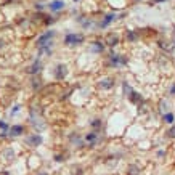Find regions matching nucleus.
Returning a JSON list of instances; mask_svg holds the SVG:
<instances>
[{"label":"nucleus","instance_id":"f257e3e1","mask_svg":"<svg viewBox=\"0 0 175 175\" xmlns=\"http://www.w3.org/2000/svg\"><path fill=\"white\" fill-rule=\"evenodd\" d=\"M82 37L80 36H68L66 37V44H77V42H80Z\"/></svg>","mask_w":175,"mask_h":175},{"label":"nucleus","instance_id":"f03ea898","mask_svg":"<svg viewBox=\"0 0 175 175\" xmlns=\"http://www.w3.org/2000/svg\"><path fill=\"white\" fill-rule=\"evenodd\" d=\"M52 36H53V32H47V34H44V36H42V37L39 39V45L44 47V45H45V42H47L48 39H50Z\"/></svg>","mask_w":175,"mask_h":175},{"label":"nucleus","instance_id":"7ed1b4c3","mask_svg":"<svg viewBox=\"0 0 175 175\" xmlns=\"http://www.w3.org/2000/svg\"><path fill=\"white\" fill-rule=\"evenodd\" d=\"M173 119H175L173 114L169 113V114H165V116H164V122H165V124H173Z\"/></svg>","mask_w":175,"mask_h":175},{"label":"nucleus","instance_id":"20e7f679","mask_svg":"<svg viewBox=\"0 0 175 175\" xmlns=\"http://www.w3.org/2000/svg\"><path fill=\"white\" fill-rule=\"evenodd\" d=\"M61 6H63V2H52L50 8L52 10H61Z\"/></svg>","mask_w":175,"mask_h":175},{"label":"nucleus","instance_id":"39448f33","mask_svg":"<svg viewBox=\"0 0 175 175\" xmlns=\"http://www.w3.org/2000/svg\"><path fill=\"white\" fill-rule=\"evenodd\" d=\"M11 134H13V135H15V134H16V135H18V134H23V127H19V125L13 127V129H11Z\"/></svg>","mask_w":175,"mask_h":175},{"label":"nucleus","instance_id":"423d86ee","mask_svg":"<svg viewBox=\"0 0 175 175\" xmlns=\"http://www.w3.org/2000/svg\"><path fill=\"white\" fill-rule=\"evenodd\" d=\"M129 170H132V173H129V175H138V169H137V167H132V169H129Z\"/></svg>","mask_w":175,"mask_h":175},{"label":"nucleus","instance_id":"0eeeda50","mask_svg":"<svg viewBox=\"0 0 175 175\" xmlns=\"http://www.w3.org/2000/svg\"><path fill=\"white\" fill-rule=\"evenodd\" d=\"M170 93H175V85L172 87V90H170Z\"/></svg>","mask_w":175,"mask_h":175}]
</instances>
